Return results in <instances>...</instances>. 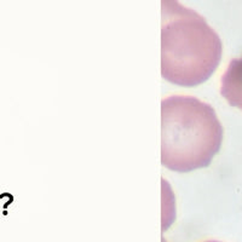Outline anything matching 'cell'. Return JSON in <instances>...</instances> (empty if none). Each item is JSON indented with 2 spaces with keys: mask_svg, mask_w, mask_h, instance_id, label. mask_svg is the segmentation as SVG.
<instances>
[{
  "mask_svg": "<svg viewBox=\"0 0 242 242\" xmlns=\"http://www.w3.org/2000/svg\"><path fill=\"white\" fill-rule=\"evenodd\" d=\"M223 127L214 109L193 96L161 102V163L189 172L211 163L220 149Z\"/></svg>",
  "mask_w": 242,
  "mask_h": 242,
  "instance_id": "cell-2",
  "label": "cell"
},
{
  "mask_svg": "<svg viewBox=\"0 0 242 242\" xmlns=\"http://www.w3.org/2000/svg\"><path fill=\"white\" fill-rule=\"evenodd\" d=\"M222 41L203 17L178 1H162L161 75L180 86L202 84L222 58Z\"/></svg>",
  "mask_w": 242,
  "mask_h": 242,
  "instance_id": "cell-1",
  "label": "cell"
},
{
  "mask_svg": "<svg viewBox=\"0 0 242 242\" xmlns=\"http://www.w3.org/2000/svg\"><path fill=\"white\" fill-rule=\"evenodd\" d=\"M203 242H220V241H216V240H208V241H203Z\"/></svg>",
  "mask_w": 242,
  "mask_h": 242,
  "instance_id": "cell-4",
  "label": "cell"
},
{
  "mask_svg": "<svg viewBox=\"0 0 242 242\" xmlns=\"http://www.w3.org/2000/svg\"><path fill=\"white\" fill-rule=\"evenodd\" d=\"M220 93L230 105L242 110V57L230 61L222 76Z\"/></svg>",
  "mask_w": 242,
  "mask_h": 242,
  "instance_id": "cell-3",
  "label": "cell"
}]
</instances>
